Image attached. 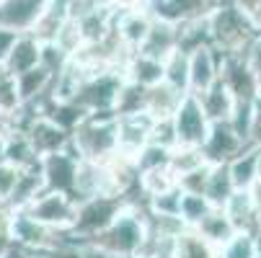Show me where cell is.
I'll use <instances>...</instances> for the list:
<instances>
[{
	"mask_svg": "<svg viewBox=\"0 0 261 258\" xmlns=\"http://www.w3.org/2000/svg\"><path fill=\"white\" fill-rule=\"evenodd\" d=\"M29 217H34L39 225H44L52 233H72L78 219V202L62 191H44L29 209H23Z\"/></svg>",
	"mask_w": 261,
	"mask_h": 258,
	"instance_id": "4",
	"label": "cell"
},
{
	"mask_svg": "<svg viewBox=\"0 0 261 258\" xmlns=\"http://www.w3.org/2000/svg\"><path fill=\"white\" fill-rule=\"evenodd\" d=\"M124 204L127 196H96L88 202H78V219H75V227H72V235L93 243L117 219Z\"/></svg>",
	"mask_w": 261,
	"mask_h": 258,
	"instance_id": "3",
	"label": "cell"
},
{
	"mask_svg": "<svg viewBox=\"0 0 261 258\" xmlns=\"http://www.w3.org/2000/svg\"><path fill=\"white\" fill-rule=\"evenodd\" d=\"M153 21L155 18L150 8H147V3H122L114 18V34L119 36V42L124 44L127 52L137 54L153 28Z\"/></svg>",
	"mask_w": 261,
	"mask_h": 258,
	"instance_id": "6",
	"label": "cell"
},
{
	"mask_svg": "<svg viewBox=\"0 0 261 258\" xmlns=\"http://www.w3.org/2000/svg\"><path fill=\"white\" fill-rule=\"evenodd\" d=\"M248 142L228 124H212L210 134H207V142L202 145V153L207 158L210 165H230L238 155H243L248 150Z\"/></svg>",
	"mask_w": 261,
	"mask_h": 258,
	"instance_id": "7",
	"label": "cell"
},
{
	"mask_svg": "<svg viewBox=\"0 0 261 258\" xmlns=\"http://www.w3.org/2000/svg\"><path fill=\"white\" fill-rule=\"evenodd\" d=\"M18 83V93H21V101L23 103H36V101H44L49 98V91L55 85V75L47 70V67H36L31 72H26V75L16 78Z\"/></svg>",
	"mask_w": 261,
	"mask_h": 258,
	"instance_id": "22",
	"label": "cell"
},
{
	"mask_svg": "<svg viewBox=\"0 0 261 258\" xmlns=\"http://www.w3.org/2000/svg\"><path fill=\"white\" fill-rule=\"evenodd\" d=\"M256 75H258V98H261V67L256 70Z\"/></svg>",
	"mask_w": 261,
	"mask_h": 258,
	"instance_id": "39",
	"label": "cell"
},
{
	"mask_svg": "<svg viewBox=\"0 0 261 258\" xmlns=\"http://www.w3.org/2000/svg\"><path fill=\"white\" fill-rule=\"evenodd\" d=\"M202 165H207V158L202 153V147H176L173 155H171V170L176 173V178L192 173Z\"/></svg>",
	"mask_w": 261,
	"mask_h": 258,
	"instance_id": "29",
	"label": "cell"
},
{
	"mask_svg": "<svg viewBox=\"0 0 261 258\" xmlns=\"http://www.w3.org/2000/svg\"><path fill=\"white\" fill-rule=\"evenodd\" d=\"M6 163L18 168V170L34 168L39 163V155H36L34 145H31V139L23 129H13V132L6 134Z\"/></svg>",
	"mask_w": 261,
	"mask_h": 258,
	"instance_id": "21",
	"label": "cell"
},
{
	"mask_svg": "<svg viewBox=\"0 0 261 258\" xmlns=\"http://www.w3.org/2000/svg\"><path fill=\"white\" fill-rule=\"evenodd\" d=\"M18 178H21V170L8 165V163H0V207L8 209L11 199H13V191L18 186Z\"/></svg>",
	"mask_w": 261,
	"mask_h": 258,
	"instance_id": "34",
	"label": "cell"
},
{
	"mask_svg": "<svg viewBox=\"0 0 261 258\" xmlns=\"http://www.w3.org/2000/svg\"><path fill=\"white\" fill-rule=\"evenodd\" d=\"M42 65V42L34 34H21V39L16 42L8 62H6V72L13 78H21L26 72L36 70Z\"/></svg>",
	"mask_w": 261,
	"mask_h": 258,
	"instance_id": "17",
	"label": "cell"
},
{
	"mask_svg": "<svg viewBox=\"0 0 261 258\" xmlns=\"http://www.w3.org/2000/svg\"><path fill=\"white\" fill-rule=\"evenodd\" d=\"M0 258H36V253H31L29 248H23V245H16V243H11L6 250H3V255Z\"/></svg>",
	"mask_w": 261,
	"mask_h": 258,
	"instance_id": "37",
	"label": "cell"
},
{
	"mask_svg": "<svg viewBox=\"0 0 261 258\" xmlns=\"http://www.w3.org/2000/svg\"><path fill=\"white\" fill-rule=\"evenodd\" d=\"M173 129H176V147H202L207 142L212 122L207 119L202 101L194 93H186V98L181 101L173 117Z\"/></svg>",
	"mask_w": 261,
	"mask_h": 258,
	"instance_id": "5",
	"label": "cell"
},
{
	"mask_svg": "<svg viewBox=\"0 0 261 258\" xmlns=\"http://www.w3.org/2000/svg\"><path fill=\"white\" fill-rule=\"evenodd\" d=\"M47 11V0H0V26L16 34H34Z\"/></svg>",
	"mask_w": 261,
	"mask_h": 258,
	"instance_id": "10",
	"label": "cell"
},
{
	"mask_svg": "<svg viewBox=\"0 0 261 258\" xmlns=\"http://www.w3.org/2000/svg\"><path fill=\"white\" fill-rule=\"evenodd\" d=\"M181 49V34L178 26L166 23V21H153V28L147 34L145 44L140 47V54L145 57H153L158 62H166L173 52Z\"/></svg>",
	"mask_w": 261,
	"mask_h": 258,
	"instance_id": "14",
	"label": "cell"
},
{
	"mask_svg": "<svg viewBox=\"0 0 261 258\" xmlns=\"http://www.w3.org/2000/svg\"><path fill=\"white\" fill-rule=\"evenodd\" d=\"M178 186V178L176 173L168 168H158V170H147V173H140L137 178V191L142 199H153V196H161L171 189Z\"/></svg>",
	"mask_w": 261,
	"mask_h": 258,
	"instance_id": "25",
	"label": "cell"
},
{
	"mask_svg": "<svg viewBox=\"0 0 261 258\" xmlns=\"http://www.w3.org/2000/svg\"><path fill=\"white\" fill-rule=\"evenodd\" d=\"M248 194H251V202H253V207H256V212L261 214V181L256 183V186H253V189H251Z\"/></svg>",
	"mask_w": 261,
	"mask_h": 258,
	"instance_id": "38",
	"label": "cell"
},
{
	"mask_svg": "<svg viewBox=\"0 0 261 258\" xmlns=\"http://www.w3.org/2000/svg\"><path fill=\"white\" fill-rule=\"evenodd\" d=\"M220 80L238 101H256L258 98V75L253 65L241 54H222Z\"/></svg>",
	"mask_w": 261,
	"mask_h": 258,
	"instance_id": "8",
	"label": "cell"
},
{
	"mask_svg": "<svg viewBox=\"0 0 261 258\" xmlns=\"http://www.w3.org/2000/svg\"><path fill=\"white\" fill-rule=\"evenodd\" d=\"M210 44L220 54H241L246 57L248 47L258 36L256 26L246 16L241 3H215V11L207 21Z\"/></svg>",
	"mask_w": 261,
	"mask_h": 258,
	"instance_id": "1",
	"label": "cell"
},
{
	"mask_svg": "<svg viewBox=\"0 0 261 258\" xmlns=\"http://www.w3.org/2000/svg\"><path fill=\"white\" fill-rule=\"evenodd\" d=\"M70 147L81 160L111 163L119 155V117L91 114L70 137Z\"/></svg>",
	"mask_w": 261,
	"mask_h": 258,
	"instance_id": "2",
	"label": "cell"
},
{
	"mask_svg": "<svg viewBox=\"0 0 261 258\" xmlns=\"http://www.w3.org/2000/svg\"><path fill=\"white\" fill-rule=\"evenodd\" d=\"M258 181H261V165H258Z\"/></svg>",
	"mask_w": 261,
	"mask_h": 258,
	"instance_id": "41",
	"label": "cell"
},
{
	"mask_svg": "<svg viewBox=\"0 0 261 258\" xmlns=\"http://www.w3.org/2000/svg\"><path fill=\"white\" fill-rule=\"evenodd\" d=\"M184 98H186V93L176 91L168 83H161V85H155L150 91H145V108L142 111L153 122H171L176 117Z\"/></svg>",
	"mask_w": 261,
	"mask_h": 258,
	"instance_id": "15",
	"label": "cell"
},
{
	"mask_svg": "<svg viewBox=\"0 0 261 258\" xmlns=\"http://www.w3.org/2000/svg\"><path fill=\"white\" fill-rule=\"evenodd\" d=\"M258 165H261V147L251 145L243 155H238L228 170H230V178L236 183V191H251L256 183H258Z\"/></svg>",
	"mask_w": 261,
	"mask_h": 258,
	"instance_id": "20",
	"label": "cell"
},
{
	"mask_svg": "<svg viewBox=\"0 0 261 258\" xmlns=\"http://www.w3.org/2000/svg\"><path fill=\"white\" fill-rule=\"evenodd\" d=\"M222 212L228 214V219L233 222V227H236L238 233H251V235H256V233L261 230V214L256 212V207H253L248 191H236L233 199L222 207Z\"/></svg>",
	"mask_w": 261,
	"mask_h": 258,
	"instance_id": "18",
	"label": "cell"
},
{
	"mask_svg": "<svg viewBox=\"0 0 261 258\" xmlns=\"http://www.w3.org/2000/svg\"><path fill=\"white\" fill-rule=\"evenodd\" d=\"M233 194H236V183H233V178H230L228 165H212L207 189H204L207 202H210L215 209H222V207L233 199Z\"/></svg>",
	"mask_w": 261,
	"mask_h": 258,
	"instance_id": "24",
	"label": "cell"
},
{
	"mask_svg": "<svg viewBox=\"0 0 261 258\" xmlns=\"http://www.w3.org/2000/svg\"><path fill=\"white\" fill-rule=\"evenodd\" d=\"M137 258H161V255H153V253H142V255H137Z\"/></svg>",
	"mask_w": 261,
	"mask_h": 258,
	"instance_id": "40",
	"label": "cell"
},
{
	"mask_svg": "<svg viewBox=\"0 0 261 258\" xmlns=\"http://www.w3.org/2000/svg\"><path fill=\"white\" fill-rule=\"evenodd\" d=\"M26 134H29V139H31V145H34L36 155H39V160L70 150V137H72V134H70L67 129H62L57 122H52L47 114H44V117H36V119L29 124Z\"/></svg>",
	"mask_w": 261,
	"mask_h": 258,
	"instance_id": "12",
	"label": "cell"
},
{
	"mask_svg": "<svg viewBox=\"0 0 261 258\" xmlns=\"http://www.w3.org/2000/svg\"><path fill=\"white\" fill-rule=\"evenodd\" d=\"M251 145L261 147V98H256V106H253V127H251Z\"/></svg>",
	"mask_w": 261,
	"mask_h": 258,
	"instance_id": "36",
	"label": "cell"
},
{
	"mask_svg": "<svg viewBox=\"0 0 261 258\" xmlns=\"http://www.w3.org/2000/svg\"><path fill=\"white\" fill-rule=\"evenodd\" d=\"M163 65H166V83L181 93H189V54L178 49Z\"/></svg>",
	"mask_w": 261,
	"mask_h": 258,
	"instance_id": "26",
	"label": "cell"
},
{
	"mask_svg": "<svg viewBox=\"0 0 261 258\" xmlns=\"http://www.w3.org/2000/svg\"><path fill=\"white\" fill-rule=\"evenodd\" d=\"M202 101V108H204V114L212 124H222V122H230L233 117V108L238 103V98L225 88V83H217L215 88H210L204 96H197Z\"/></svg>",
	"mask_w": 261,
	"mask_h": 258,
	"instance_id": "19",
	"label": "cell"
},
{
	"mask_svg": "<svg viewBox=\"0 0 261 258\" xmlns=\"http://www.w3.org/2000/svg\"><path fill=\"white\" fill-rule=\"evenodd\" d=\"M186 54H189V93L204 96L210 88L220 83L222 54L212 44H202Z\"/></svg>",
	"mask_w": 261,
	"mask_h": 258,
	"instance_id": "9",
	"label": "cell"
},
{
	"mask_svg": "<svg viewBox=\"0 0 261 258\" xmlns=\"http://www.w3.org/2000/svg\"><path fill=\"white\" fill-rule=\"evenodd\" d=\"M78 165H81V158L72 153V147H70V150H65V153L42 158V173H44V181H47V189L49 191L70 194L72 199H75Z\"/></svg>",
	"mask_w": 261,
	"mask_h": 258,
	"instance_id": "11",
	"label": "cell"
},
{
	"mask_svg": "<svg viewBox=\"0 0 261 258\" xmlns=\"http://www.w3.org/2000/svg\"><path fill=\"white\" fill-rule=\"evenodd\" d=\"M153 127L155 122L145 111L132 114V117H119V155L137 160V155L150 145Z\"/></svg>",
	"mask_w": 261,
	"mask_h": 258,
	"instance_id": "13",
	"label": "cell"
},
{
	"mask_svg": "<svg viewBox=\"0 0 261 258\" xmlns=\"http://www.w3.org/2000/svg\"><path fill=\"white\" fill-rule=\"evenodd\" d=\"M18 39H21V34L8 31V28L0 26V65H3V67H6V62H8V57H11V52H13Z\"/></svg>",
	"mask_w": 261,
	"mask_h": 258,
	"instance_id": "35",
	"label": "cell"
},
{
	"mask_svg": "<svg viewBox=\"0 0 261 258\" xmlns=\"http://www.w3.org/2000/svg\"><path fill=\"white\" fill-rule=\"evenodd\" d=\"M124 80L127 83H135V85H140L145 91H150V88L166 83V65L137 52L124 65Z\"/></svg>",
	"mask_w": 261,
	"mask_h": 258,
	"instance_id": "16",
	"label": "cell"
},
{
	"mask_svg": "<svg viewBox=\"0 0 261 258\" xmlns=\"http://www.w3.org/2000/svg\"><path fill=\"white\" fill-rule=\"evenodd\" d=\"M181 202H184V191L176 186L161 196L145 199V207H147V214L153 217H181Z\"/></svg>",
	"mask_w": 261,
	"mask_h": 258,
	"instance_id": "28",
	"label": "cell"
},
{
	"mask_svg": "<svg viewBox=\"0 0 261 258\" xmlns=\"http://www.w3.org/2000/svg\"><path fill=\"white\" fill-rule=\"evenodd\" d=\"M197 233L210 243V245H215L217 250L225 245V243H230L233 238H236V227H233V222L228 219V214L222 212V209H212L207 217H204V222L197 227Z\"/></svg>",
	"mask_w": 261,
	"mask_h": 258,
	"instance_id": "23",
	"label": "cell"
},
{
	"mask_svg": "<svg viewBox=\"0 0 261 258\" xmlns=\"http://www.w3.org/2000/svg\"><path fill=\"white\" fill-rule=\"evenodd\" d=\"M217 258H261L258 245H256V235L236 233V238L230 243H225L217 250Z\"/></svg>",
	"mask_w": 261,
	"mask_h": 258,
	"instance_id": "30",
	"label": "cell"
},
{
	"mask_svg": "<svg viewBox=\"0 0 261 258\" xmlns=\"http://www.w3.org/2000/svg\"><path fill=\"white\" fill-rule=\"evenodd\" d=\"M253 106L256 101H238L233 108V117H230V127L251 145V127H253Z\"/></svg>",
	"mask_w": 261,
	"mask_h": 258,
	"instance_id": "32",
	"label": "cell"
},
{
	"mask_svg": "<svg viewBox=\"0 0 261 258\" xmlns=\"http://www.w3.org/2000/svg\"><path fill=\"white\" fill-rule=\"evenodd\" d=\"M212 209H215V207L207 202V196L184 194V202H181V222L189 227V230H197Z\"/></svg>",
	"mask_w": 261,
	"mask_h": 258,
	"instance_id": "27",
	"label": "cell"
},
{
	"mask_svg": "<svg viewBox=\"0 0 261 258\" xmlns=\"http://www.w3.org/2000/svg\"><path fill=\"white\" fill-rule=\"evenodd\" d=\"M210 173H212V165L207 163V165H202V168H197V170H192V173L181 176V178H178V189H181L184 194H199V196H204Z\"/></svg>",
	"mask_w": 261,
	"mask_h": 258,
	"instance_id": "33",
	"label": "cell"
},
{
	"mask_svg": "<svg viewBox=\"0 0 261 258\" xmlns=\"http://www.w3.org/2000/svg\"><path fill=\"white\" fill-rule=\"evenodd\" d=\"M171 155L173 150L161 145H147L145 150L137 155V173H147V170H158V168H168L171 165Z\"/></svg>",
	"mask_w": 261,
	"mask_h": 258,
	"instance_id": "31",
	"label": "cell"
}]
</instances>
